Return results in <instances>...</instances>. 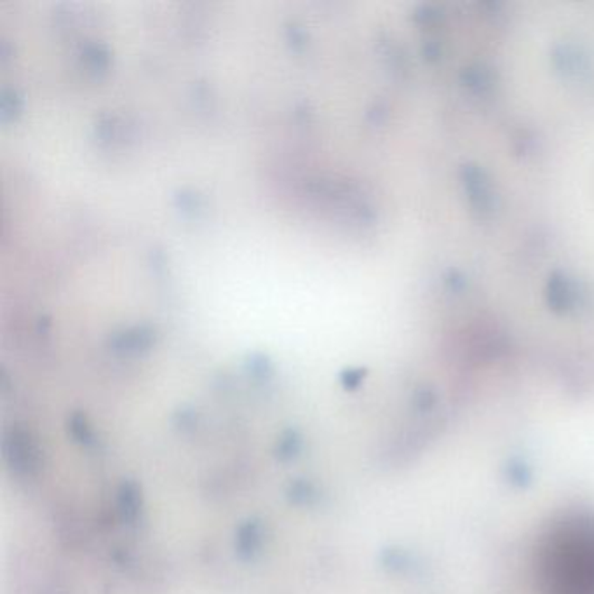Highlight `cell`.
Wrapping results in <instances>:
<instances>
[{"label":"cell","instance_id":"cell-1","mask_svg":"<svg viewBox=\"0 0 594 594\" xmlns=\"http://www.w3.org/2000/svg\"><path fill=\"white\" fill-rule=\"evenodd\" d=\"M534 571L543 594H594V515L549 523L537 539Z\"/></svg>","mask_w":594,"mask_h":594}]
</instances>
